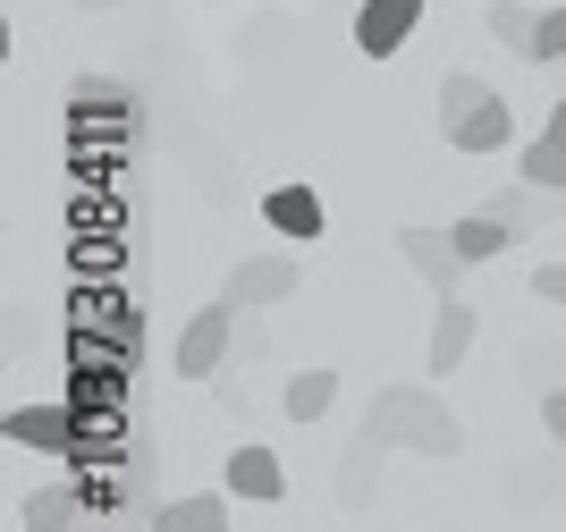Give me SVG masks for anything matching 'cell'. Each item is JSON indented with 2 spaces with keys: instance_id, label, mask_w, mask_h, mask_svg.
Returning a JSON list of instances; mask_svg holds the SVG:
<instances>
[{
  "instance_id": "obj_23",
  "label": "cell",
  "mask_w": 566,
  "mask_h": 532,
  "mask_svg": "<svg viewBox=\"0 0 566 532\" xmlns=\"http://www.w3.org/2000/svg\"><path fill=\"white\" fill-rule=\"evenodd\" d=\"M262 355H271V330L254 313H237V364H262Z\"/></svg>"
},
{
  "instance_id": "obj_15",
  "label": "cell",
  "mask_w": 566,
  "mask_h": 532,
  "mask_svg": "<svg viewBox=\"0 0 566 532\" xmlns=\"http://www.w3.org/2000/svg\"><path fill=\"white\" fill-rule=\"evenodd\" d=\"M280 406H287V423H322V415L338 406V372H331V364H305V372H287Z\"/></svg>"
},
{
  "instance_id": "obj_2",
  "label": "cell",
  "mask_w": 566,
  "mask_h": 532,
  "mask_svg": "<svg viewBox=\"0 0 566 532\" xmlns=\"http://www.w3.org/2000/svg\"><path fill=\"white\" fill-rule=\"evenodd\" d=\"M169 364H178V380H220V372L237 364V304L229 296L203 304V313L178 330V355H169Z\"/></svg>"
},
{
  "instance_id": "obj_7",
  "label": "cell",
  "mask_w": 566,
  "mask_h": 532,
  "mask_svg": "<svg viewBox=\"0 0 566 532\" xmlns=\"http://www.w3.org/2000/svg\"><path fill=\"white\" fill-rule=\"evenodd\" d=\"M415 25H423V0H364L355 9V51L364 60H398Z\"/></svg>"
},
{
  "instance_id": "obj_9",
  "label": "cell",
  "mask_w": 566,
  "mask_h": 532,
  "mask_svg": "<svg viewBox=\"0 0 566 532\" xmlns=\"http://www.w3.org/2000/svg\"><path fill=\"white\" fill-rule=\"evenodd\" d=\"M473 304L465 296H440V313H431V338H423V364L431 372H465V355H473Z\"/></svg>"
},
{
  "instance_id": "obj_24",
  "label": "cell",
  "mask_w": 566,
  "mask_h": 532,
  "mask_svg": "<svg viewBox=\"0 0 566 532\" xmlns=\"http://www.w3.org/2000/svg\"><path fill=\"white\" fill-rule=\"evenodd\" d=\"M507 490H516L524 508H533V499H549V490H558V465H524V473H516Z\"/></svg>"
},
{
  "instance_id": "obj_20",
  "label": "cell",
  "mask_w": 566,
  "mask_h": 532,
  "mask_svg": "<svg viewBox=\"0 0 566 532\" xmlns=\"http://www.w3.org/2000/svg\"><path fill=\"white\" fill-rule=\"evenodd\" d=\"M127 102V85H111V76H76V111L94 118V111H118Z\"/></svg>"
},
{
  "instance_id": "obj_8",
  "label": "cell",
  "mask_w": 566,
  "mask_h": 532,
  "mask_svg": "<svg viewBox=\"0 0 566 532\" xmlns=\"http://www.w3.org/2000/svg\"><path fill=\"white\" fill-rule=\"evenodd\" d=\"M482 211H499L516 237H533V229H558V220H566V195H549V186L516 178V186H499V195H482Z\"/></svg>"
},
{
  "instance_id": "obj_4",
  "label": "cell",
  "mask_w": 566,
  "mask_h": 532,
  "mask_svg": "<svg viewBox=\"0 0 566 532\" xmlns=\"http://www.w3.org/2000/svg\"><path fill=\"white\" fill-rule=\"evenodd\" d=\"M389 457H398V448L380 440V431H364V423H355V440L338 448V508H347V515H373V499H380V473H389Z\"/></svg>"
},
{
  "instance_id": "obj_11",
  "label": "cell",
  "mask_w": 566,
  "mask_h": 532,
  "mask_svg": "<svg viewBox=\"0 0 566 532\" xmlns=\"http://www.w3.org/2000/svg\"><path fill=\"white\" fill-rule=\"evenodd\" d=\"M449 144L457 153H516V102H499V93L473 102V111L449 127Z\"/></svg>"
},
{
  "instance_id": "obj_10",
  "label": "cell",
  "mask_w": 566,
  "mask_h": 532,
  "mask_svg": "<svg viewBox=\"0 0 566 532\" xmlns=\"http://www.w3.org/2000/svg\"><path fill=\"white\" fill-rule=\"evenodd\" d=\"M516 178L549 186V195H566V93L549 102V127L533 144H516Z\"/></svg>"
},
{
  "instance_id": "obj_18",
  "label": "cell",
  "mask_w": 566,
  "mask_h": 532,
  "mask_svg": "<svg viewBox=\"0 0 566 532\" xmlns=\"http://www.w3.org/2000/svg\"><path fill=\"white\" fill-rule=\"evenodd\" d=\"M473 102H491V85H482L473 69H449V76H440V136H449V127L473 111Z\"/></svg>"
},
{
  "instance_id": "obj_12",
  "label": "cell",
  "mask_w": 566,
  "mask_h": 532,
  "mask_svg": "<svg viewBox=\"0 0 566 532\" xmlns=\"http://www.w3.org/2000/svg\"><path fill=\"white\" fill-rule=\"evenodd\" d=\"M0 440H18V448H43V457H60V448L76 440V415H69V406H9Z\"/></svg>"
},
{
  "instance_id": "obj_14",
  "label": "cell",
  "mask_w": 566,
  "mask_h": 532,
  "mask_svg": "<svg viewBox=\"0 0 566 532\" xmlns=\"http://www.w3.org/2000/svg\"><path fill=\"white\" fill-rule=\"evenodd\" d=\"M449 237H457V254H465L473 271H482V262H499V254H507V246H516V229H507L499 211H482V204H473L465 220H449Z\"/></svg>"
},
{
  "instance_id": "obj_29",
  "label": "cell",
  "mask_w": 566,
  "mask_h": 532,
  "mask_svg": "<svg viewBox=\"0 0 566 532\" xmlns=\"http://www.w3.org/2000/svg\"><path fill=\"white\" fill-rule=\"evenodd\" d=\"M25 532H43V524H25Z\"/></svg>"
},
{
  "instance_id": "obj_27",
  "label": "cell",
  "mask_w": 566,
  "mask_h": 532,
  "mask_svg": "<svg viewBox=\"0 0 566 532\" xmlns=\"http://www.w3.org/2000/svg\"><path fill=\"white\" fill-rule=\"evenodd\" d=\"M212 397H220V406H229L237 423H245V380H237V364H229V372H220V380H212Z\"/></svg>"
},
{
  "instance_id": "obj_26",
  "label": "cell",
  "mask_w": 566,
  "mask_h": 532,
  "mask_svg": "<svg viewBox=\"0 0 566 532\" xmlns=\"http://www.w3.org/2000/svg\"><path fill=\"white\" fill-rule=\"evenodd\" d=\"M533 296H542V304H566V262H542V271H533Z\"/></svg>"
},
{
  "instance_id": "obj_28",
  "label": "cell",
  "mask_w": 566,
  "mask_h": 532,
  "mask_svg": "<svg viewBox=\"0 0 566 532\" xmlns=\"http://www.w3.org/2000/svg\"><path fill=\"white\" fill-rule=\"evenodd\" d=\"M76 9H111V0H76Z\"/></svg>"
},
{
  "instance_id": "obj_3",
  "label": "cell",
  "mask_w": 566,
  "mask_h": 532,
  "mask_svg": "<svg viewBox=\"0 0 566 532\" xmlns=\"http://www.w3.org/2000/svg\"><path fill=\"white\" fill-rule=\"evenodd\" d=\"M296 254H245V262H229V279H220V296L237 304V313H262V304H287L296 296Z\"/></svg>"
},
{
  "instance_id": "obj_1",
  "label": "cell",
  "mask_w": 566,
  "mask_h": 532,
  "mask_svg": "<svg viewBox=\"0 0 566 532\" xmlns=\"http://www.w3.org/2000/svg\"><path fill=\"white\" fill-rule=\"evenodd\" d=\"M364 431H380V440L406 448V457H440V465L465 448V423H457L449 406H440V389H423V380H389V389H373Z\"/></svg>"
},
{
  "instance_id": "obj_25",
  "label": "cell",
  "mask_w": 566,
  "mask_h": 532,
  "mask_svg": "<svg viewBox=\"0 0 566 532\" xmlns=\"http://www.w3.org/2000/svg\"><path fill=\"white\" fill-rule=\"evenodd\" d=\"M542 431L549 448H566V389H542Z\"/></svg>"
},
{
  "instance_id": "obj_13",
  "label": "cell",
  "mask_w": 566,
  "mask_h": 532,
  "mask_svg": "<svg viewBox=\"0 0 566 532\" xmlns=\"http://www.w3.org/2000/svg\"><path fill=\"white\" fill-rule=\"evenodd\" d=\"M262 220L280 237H296V246H313V237H322V195H313V186H271V195H262Z\"/></svg>"
},
{
  "instance_id": "obj_5",
  "label": "cell",
  "mask_w": 566,
  "mask_h": 532,
  "mask_svg": "<svg viewBox=\"0 0 566 532\" xmlns=\"http://www.w3.org/2000/svg\"><path fill=\"white\" fill-rule=\"evenodd\" d=\"M398 254H406V271L423 279L431 296H457V288H465V271H473V262L457 254L449 229H398Z\"/></svg>"
},
{
  "instance_id": "obj_22",
  "label": "cell",
  "mask_w": 566,
  "mask_h": 532,
  "mask_svg": "<svg viewBox=\"0 0 566 532\" xmlns=\"http://www.w3.org/2000/svg\"><path fill=\"white\" fill-rule=\"evenodd\" d=\"M524 364H533V380L566 389V347H542V338H533V347H524Z\"/></svg>"
},
{
  "instance_id": "obj_21",
  "label": "cell",
  "mask_w": 566,
  "mask_h": 532,
  "mask_svg": "<svg viewBox=\"0 0 566 532\" xmlns=\"http://www.w3.org/2000/svg\"><path fill=\"white\" fill-rule=\"evenodd\" d=\"M533 60H566V9H542V34H533Z\"/></svg>"
},
{
  "instance_id": "obj_17",
  "label": "cell",
  "mask_w": 566,
  "mask_h": 532,
  "mask_svg": "<svg viewBox=\"0 0 566 532\" xmlns=\"http://www.w3.org/2000/svg\"><path fill=\"white\" fill-rule=\"evenodd\" d=\"M491 43H507L516 60H533V34H542V9H524V0H491V18H482Z\"/></svg>"
},
{
  "instance_id": "obj_16",
  "label": "cell",
  "mask_w": 566,
  "mask_h": 532,
  "mask_svg": "<svg viewBox=\"0 0 566 532\" xmlns=\"http://www.w3.org/2000/svg\"><path fill=\"white\" fill-rule=\"evenodd\" d=\"M153 532H229V499H220V490L169 499V508H153Z\"/></svg>"
},
{
  "instance_id": "obj_19",
  "label": "cell",
  "mask_w": 566,
  "mask_h": 532,
  "mask_svg": "<svg viewBox=\"0 0 566 532\" xmlns=\"http://www.w3.org/2000/svg\"><path fill=\"white\" fill-rule=\"evenodd\" d=\"M25 524H43V532H69V524H76V490H69V482L34 490V499H25Z\"/></svg>"
},
{
  "instance_id": "obj_6",
  "label": "cell",
  "mask_w": 566,
  "mask_h": 532,
  "mask_svg": "<svg viewBox=\"0 0 566 532\" xmlns=\"http://www.w3.org/2000/svg\"><path fill=\"white\" fill-rule=\"evenodd\" d=\"M229 499H245V508H280V499H287V465H280V448L237 440V448H229Z\"/></svg>"
}]
</instances>
